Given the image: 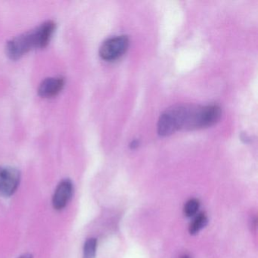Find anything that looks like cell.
Returning <instances> with one entry per match:
<instances>
[{
  "label": "cell",
  "instance_id": "6da1fadb",
  "mask_svg": "<svg viewBox=\"0 0 258 258\" xmlns=\"http://www.w3.org/2000/svg\"><path fill=\"white\" fill-rule=\"evenodd\" d=\"M191 105H176L170 107L160 115L158 119V134L167 137L181 129H187Z\"/></svg>",
  "mask_w": 258,
  "mask_h": 258
},
{
  "label": "cell",
  "instance_id": "7a4b0ae2",
  "mask_svg": "<svg viewBox=\"0 0 258 258\" xmlns=\"http://www.w3.org/2000/svg\"><path fill=\"white\" fill-rule=\"evenodd\" d=\"M221 115V108L217 105L191 106L187 129H201L213 126L220 120Z\"/></svg>",
  "mask_w": 258,
  "mask_h": 258
},
{
  "label": "cell",
  "instance_id": "3957f363",
  "mask_svg": "<svg viewBox=\"0 0 258 258\" xmlns=\"http://www.w3.org/2000/svg\"><path fill=\"white\" fill-rule=\"evenodd\" d=\"M130 40L127 36L110 37L102 43L99 48V55L105 61H114L121 57L128 49Z\"/></svg>",
  "mask_w": 258,
  "mask_h": 258
},
{
  "label": "cell",
  "instance_id": "277c9868",
  "mask_svg": "<svg viewBox=\"0 0 258 258\" xmlns=\"http://www.w3.org/2000/svg\"><path fill=\"white\" fill-rule=\"evenodd\" d=\"M32 49H36L35 39L33 31L21 34L10 40L7 43L6 52L9 58L17 60Z\"/></svg>",
  "mask_w": 258,
  "mask_h": 258
},
{
  "label": "cell",
  "instance_id": "5b68a950",
  "mask_svg": "<svg viewBox=\"0 0 258 258\" xmlns=\"http://www.w3.org/2000/svg\"><path fill=\"white\" fill-rule=\"evenodd\" d=\"M21 173L12 167H0V196L10 197L18 189Z\"/></svg>",
  "mask_w": 258,
  "mask_h": 258
},
{
  "label": "cell",
  "instance_id": "8992f818",
  "mask_svg": "<svg viewBox=\"0 0 258 258\" xmlns=\"http://www.w3.org/2000/svg\"><path fill=\"white\" fill-rule=\"evenodd\" d=\"M74 193V185L69 179L61 181L56 187L53 197L52 205L55 210H62L67 206Z\"/></svg>",
  "mask_w": 258,
  "mask_h": 258
},
{
  "label": "cell",
  "instance_id": "52a82bcc",
  "mask_svg": "<svg viewBox=\"0 0 258 258\" xmlns=\"http://www.w3.org/2000/svg\"><path fill=\"white\" fill-rule=\"evenodd\" d=\"M55 24L52 21H48L33 31L37 49L44 48L47 46L55 32Z\"/></svg>",
  "mask_w": 258,
  "mask_h": 258
},
{
  "label": "cell",
  "instance_id": "ba28073f",
  "mask_svg": "<svg viewBox=\"0 0 258 258\" xmlns=\"http://www.w3.org/2000/svg\"><path fill=\"white\" fill-rule=\"evenodd\" d=\"M64 86L61 78H49L42 81L38 88V94L43 98H51L58 95Z\"/></svg>",
  "mask_w": 258,
  "mask_h": 258
},
{
  "label": "cell",
  "instance_id": "9c48e42d",
  "mask_svg": "<svg viewBox=\"0 0 258 258\" xmlns=\"http://www.w3.org/2000/svg\"><path fill=\"white\" fill-rule=\"evenodd\" d=\"M208 217L205 214H200L194 219L189 226V232L191 235H196L200 232L208 224Z\"/></svg>",
  "mask_w": 258,
  "mask_h": 258
},
{
  "label": "cell",
  "instance_id": "30bf717a",
  "mask_svg": "<svg viewBox=\"0 0 258 258\" xmlns=\"http://www.w3.org/2000/svg\"><path fill=\"white\" fill-rule=\"evenodd\" d=\"M97 248V240L94 238H88L84 247V258H95Z\"/></svg>",
  "mask_w": 258,
  "mask_h": 258
},
{
  "label": "cell",
  "instance_id": "8fae6325",
  "mask_svg": "<svg viewBox=\"0 0 258 258\" xmlns=\"http://www.w3.org/2000/svg\"><path fill=\"white\" fill-rule=\"evenodd\" d=\"M200 203L197 199H191L187 202L184 207V214L186 217H191L194 216L199 211Z\"/></svg>",
  "mask_w": 258,
  "mask_h": 258
},
{
  "label": "cell",
  "instance_id": "7c38bea8",
  "mask_svg": "<svg viewBox=\"0 0 258 258\" xmlns=\"http://www.w3.org/2000/svg\"><path fill=\"white\" fill-rule=\"evenodd\" d=\"M139 140H133L132 142H131V149H136V148H137V146H139Z\"/></svg>",
  "mask_w": 258,
  "mask_h": 258
},
{
  "label": "cell",
  "instance_id": "4fadbf2b",
  "mask_svg": "<svg viewBox=\"0 0 258 258\" xmlns=\"http://www.w3.org/2000/svg\"><path fill=\"white\" fill-rule=\"evenodd\" d=\"M241 139L242 141H244L245 143H248V142L250 141V138H249L248 136L246 135L245 134H241Z\"/></svg>",
  "mask_w": 258,
  "mask_h": 258
},
{
  "label": "cell",
  "instance_id": "5bb4252c",
  "mask_svg": "<svg viewBox=\"0 0 258 258\" xmlns=\"http://www.w3.org/2000/svg\"><path fill=\"white\" fill-rule=\"evenodd\" d=\"M19 258H33V255L31 254V253H25V254L22 255Z\"/></svg>",
  "mask_w": 258,
  "mask_h": 258
},
{
  "label": "cell",
  "instance_id": "9a60e30c",
  "mask_svg": "<svg viewBox=\"0 0 258 258\" xmlns=\"http://www.w3.org/2000/svg\"><path fill=\"white\" fill-rule=\"evenodd\" d=\"M181 258H190V256H188V255H184Z\"/></svg>",
  "mask_w": 258,
  "mask_h": 258
}]
</instances>
